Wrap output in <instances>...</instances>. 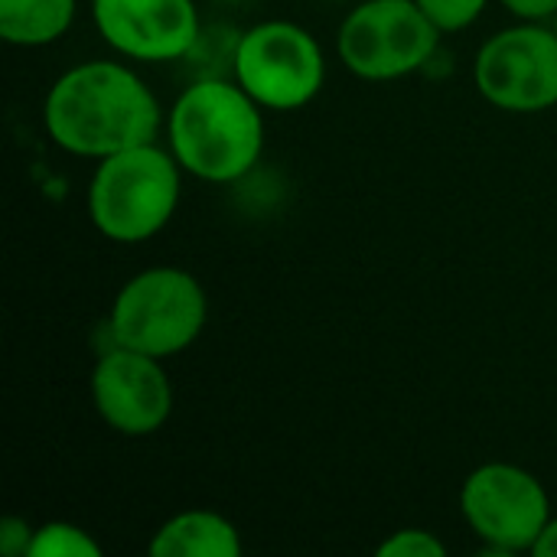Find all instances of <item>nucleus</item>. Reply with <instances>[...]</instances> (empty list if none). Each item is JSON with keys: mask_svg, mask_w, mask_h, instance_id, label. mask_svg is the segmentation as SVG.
Wrapping results in <instances>:
<instances>
[{"mask_svg": "<svg viewBox=\"0 0 557 557\" xmlns=\"http://www.w3.org/2000/svg\"><path fill=\"white\" fill-rule=\"evenodd\" d=\"M49 137L78 157H111L153 144L160 104L150 88L117 62H85L65 72L46 98Z\"/></svg>", "mask_w": 557, "mask_h": 557, "instance_id": "obj_1", "label": "nucleus"}, {"mask_svg": "<svg viewBox=\"0 0 557 557\" xmlns=\"http://www.w3.org/2000/svg\"><path fill=\"white\" fill-rule=\"evenodd\" d=\"M170 147L180 166L209 183L245 176L264 147L258 101L228 82L189 85L170 114Z\"/></svg>", "mask_w": 557, "mask_h": 557, "instance_id": "obj_2", "label": "nucleus"}, {"mask_svg": "<svg viewBox=\"0 0 557 557\" xmlns=\"http://www.w3.org/2000/svg\"><path fill=\"white\" fill-rule=\"evenodd\" d=\"M180 202V160L157 144H140L101 160L88 189L95 228L114 242L157 235Z\"/></svg>", "mask_w": 557, "mask_h": 557, "instance_id": "obj_3", "label": "nucleus"}, {"mask_svg": "<svg viewBox=\"0 0 557 557\" xmlns=\"http://www.w3.org/2000/svg\"><path fill=\"white\" fill-rule=\"evenodd\" d=\"M206 323V294L189 271L150 268L131 277L111 310V336L124 349L166 359L183 352Z\"/></svg>", "mask_w": 557, "mask_h": 557, "instance_id": "obj_4", "label": "nucleus"}, {"mask_svg": "<svg viewBox=\"0 0 557 557\" xmlns=\"http://www.w3.org/2000/svg\"><path fill=\"white\" fill-rule=\"evenodd\" d=\"M441 29L418 0H369L339 29V55L349 72L369 82L401 78L421 69L437 49Z\"/></svg>", "mask_w": 557, "mask_h": 557, "instance_id": "obj_5", "label": "nucleus"}, {"mask_svg": "<svg viewBox=\"0 0 557 557\" xmlns=\"http://www.w3.org/2000/svg\"><path fill=\"white\" fill-rule=\"evenodd\" d=\"M235 75L258 104L290 111L320 91L326 69L317 39L304 26L271 20L238 39Z\"/></svg>", "mask_w": 557, "mask_h": 557, "instance_id": "obj_6", "label": "nucleus"}, {"mask_svg": "<svg viewBox=\"0 0 557 557\" xmlns=\"http://www.w3.org/2000/svg\"><path fill=\"white\" fill-rule=\"evenodd\" d=\"M460 506L493 555L532 552L548 525V493L532 473L509 463H490L470 473Z\"/></svg>", "mask_w": 557, "mask_h": 557, "instance_id": "obj_7", "label": "nucleus"}, {"mask_svg": "<svg viewBox=\"0 0 557 557\" xmlns=\"http://www.w3.org/2000/svg\"><path fill=\"white\" fill-rule=\"evenodd\" d=\"M476 85L506 111H545L557 104V33L516 26L493 36L476 55Z\"/></svg>", "mask_w": 557, "mask_h": 557, "instance_id": "obj_8", "label": "nucleus"}, {"mask_svg": "<svg viewBox=\"0 0 557 557\" xmlns=\"http://www.w3.org/2000/svg\"><path fill=\"white\" fill-rule=\"evenodd\" d=\"M91 398L104 424L131 437L163 428L173 408V392L160 359L124 346L98 359L91 375Z\"/></svg>", "mask_w": 557, "mask_h": 557, "instance_id": "obj_9", "label": "nucleus"}, {"mask_svg": "<svg viewBox=\"0 0 557 557\" xmlns=\"http://www.w3.org/2000/svg\"><path fill=\"white\" fill-rule=\"evenodd\" d=\"M91 13L117 52L144 62L180 59L199 39L193 0H91Z\"/></svg>", "mask_w": 557, "mask_h": 557, "instance_id": "obj_10", "label": "nucleus"}, {"mask_svg": "<svg viewBox=\"0 0 557 557\" xmlns=\"http://www.w3.org/2000/svg\"><path fill=\"white\" fill-rule=\"evenodd\" d=\"M153 557H238L242 539L235 525L215 512H183L170 519L150 542Z\"/></svg>", "mask_w": 557, "mask_h": 557, "instance_id": "obj_11", "label": "nucleus"}, {"mask_svg": "<svg viewBox=\"0 0 557 557\" xmlns=\"http://www.w3.org/2000/svg\"><path fill=\"white\" fill-rule=\"evenodd\" d=\"M75 16V0H0V36L13 46L55 42Z\"/></svg>", "mask_w": 557, "mask_h": 557, "instance_id": "obj_12", "label": "nucleus"}, {"mask_svg": "<svg viewBox=\"0 0 557 557\" xmlns=\"http://www.w3.org/2000/svg\"><path fill=\"white\" fill-rule=\"evenodd\" d=\"M29 557H98L101 548L75 525H65V522H52V525H42L33 532V542H29Z\"/></svg>", "mask_w": 557, "mask_h": 557, "instance_id": "obj_13", "label": "nucleus"}, {"mask_svg": "<svg viewBox=\"0 0 557 557\" xmlns=\"http://www.w3.org/2000/svg\"><path fill=\"white\" fill-rule=\"evenodd\" d=\"M418 7L431 16V23L441 33H454L470 26L483 13L486 0H418Z\"/></svg>", "mask_w": 557, "mask_h": 557, "instance_id": "obj_14", "label": "nucleus"}, {"mask_svg": "<svg viewBox=\"0 0 557 557\" xmlns=\"http://www.w3.org/2000/svg\"><path fill=\"white\" fill-rule=\"evenodd\" d=\"M382 557H444L447 548L441 539H434L431 532H414V529H405L398 535H392L382 548Z\"/></svg>", "mask_w": 557, "mask_h": 557, "instance_id": "obj_15", "label": "nucleus"}, {"mask_svg": "<svg viewBox=\"0 0 557 557\" xmlns=\"http://www.w3.org/2000/svg\"><path fill=\"white\" fill-rule=\"evenodd\" d=\"M29 542H33V529L23 519H3L0 522V555H26Z\"/></svg>", "mask_w": 557, "mask_h": 557, "instance_id": "obj_16", "label": "nucleus"}, {"mask_svg": "<svg viewBox=\"0 0 557 557\" xmlns=\"http://www.w3.org/2000/svg\"><path fill=\"white\" fill-rule=\"evenodd\" d=\"M503 3L522 20H545L557 13V0H503Z\"/></svg>", "mask_w": 557, "mask_h": 557, "instance_id": "obj_17", "label": "nucleus"}, {"mask_svg": "<svg viewBox=\"0 0 557 557\" xmlns=\"http://www.w3.org/2000/svg\"><path fill=\"white\" fill-rule=\"evenodd\" d=\"M535 557H557V519H548V525L542 529L539 542L532 545Z\"/></svg>", "mask_w": 557, "mask_h": 557, "instance_id": "obj_18", "label": "nucleus"}, {"mask_svg": "<svg viewBox=\"0 0 557 557\" xmlns=\"http://www.w3.org/2000/svg\"><path fill=\"white\" fill-rule=\"evenodd\" d=\"M555 33H557V13H555Z\"/></svg>", "mask_w": 557, "mask_h": 557, "instance_id": "obj_19", "label": "nucleus"}]
</instances>
